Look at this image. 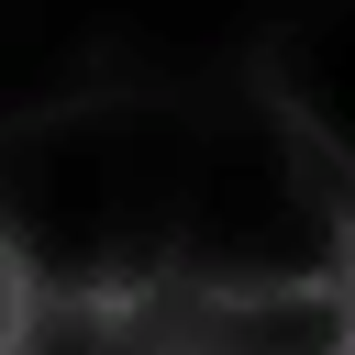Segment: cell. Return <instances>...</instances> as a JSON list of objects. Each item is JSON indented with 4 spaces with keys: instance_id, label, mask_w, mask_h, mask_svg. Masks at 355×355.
Wrapping results in <instances>:
<instances>
[{
    "instance_id": "cell-1",
    "label": "cell",
    "mask_w": 355,
    "mask_h": 355,
    "mask_svg": "<svg viewBox=\"0 0 355 355\" xmlns=\"http://www.w3.org/2000/svg\"><path fill=\"white\" fill-rule=\"evenodd\" d=\"M0 355H211L200 288H22Z\"/></svg>"
},
{
    "instance_id": "cell-2",
    "label": "cell",
    "mask_w": 355,
    "mask_h": 355,
    "mask_svg": "<svg viewBox=\"0 0 355 355\" xmlns=\"http://www.w3.org/2000/svg\"><path fill=\"white\" fill-rule=\"evenodd\" d=\"M11 322H22V255H11V233H0V344H11Z\"/></svg>"
}]
</instances>
